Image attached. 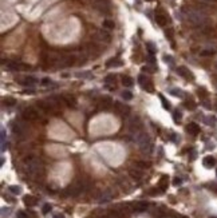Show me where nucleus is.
<instances>
[{"mask_svg":"<svg viewBox=\"0 0 217 218\" xmlns=\"http://www.w3.org/2000/svg\"><path fill=\"white\" fill-rule=\"evenodd\" d=\"M181 12L188 23H190L192 25H194V27H198V28L208 27L209 17H208V15L205 12H202V11L197 10V8H192V7H182Z\"/></svg>","mask_w":217,"mask_h":218,"instance_id":"f257e3e1","label":"nucleus"},{"mask_svg":"<svg viewBox=\"0 0 217 218\" xmlns=\"http://www.w3.org/2000/svg\"><path fill=\"white\" fill-rule=\"evenodd\" d=\"M134 141L139 146V149L143 154H152L153 151V142L150 139V136L148 132L145 131H139L134 135Z\"/></svg>","mask_w":217,"mask_h":218,"instance_id":"f03ea898","label":"nucleus"},{"mask_svg":"<svg viewBox=\"0 0 217 218\" xmlns=\"http://www.w3.org/2000/svg\"><path fill=\"white\" fill-rule=\"evenodd\" d=\"M24 166H25V170H27L31 175L39 174V173L43 170V166H42V162H40V159L32 157V155H31V157H28L27 159L24 161Z\"/></svg>","mask_w":217,"mask_h":218,"instance_id":"7ed1b4c3","label":"nucleus"},{"mask_svg":"<svg viewBox=\"0 0 217 218\" xmlns=\"http://www.w3.org/2000/svg\"><path fill=\"white\" fill-rule=\"evenodd\" d=\"M93 6L98 12L103 15H109L111 12V3H110V0H94Z\"/></svg>","mask_w":217,"mask_h":218,"instance_id":"20e7f679","label":"nucleus"},{"mask_svg":"<svg viewBox=\"0 0 217 218\" xmlns=\"http://www.w3.org/2000/svg\"><path fill=\"white\" fill-rule=\"evenodd\" d=\"M129 130H130L131 134H137V132L142 131V122L139 120L138 117H131L130 120H129Z\"/></svg>","mask_w":217,"mask_h":218,"instance_id":"39448f33","label":"nucleus"},{"mask_svg":"<svg viewBox=\"0 0 217 218\" xmlns=\"http://www.w3.org/2000/svg\"><path fill=\"white\" fill-rule=\"evenodd\" d=\"M80 193H83L80 182H75V183L70 185L67 189L64 190V195H67V197H78Z\"/></svg>","mask_w":217,"mask_h":218,"instance_id":"423d86ee","label":"nucleus"},{"mask_svg":"<svg viewBox=\"0 0 217 218\" xmlns=\"http://www.w3.org/2000/svg\"><path fill=\"white\" fill-rule=\"evenodd\" d=\"M21 117L24 118L25 120H38L39 119V113L36 111L35 109H32V107H27V109L23 110V113H21Z\"/></svg>","mask_w":217,"mask_h":218,"instance_id":"0eeeda50","label":"nucleus"},{"mask_svg":"<svg viewBox=\"0 0 217 218\" xmlns=\"http://www.w3.org/2000/svg\"><path fill=\"white\" fill-rule=\"evenodd\" d=\"M36 107L43 113H55V105L52 102H45V101H38L36 102Z\"/></svg>","mask_w":217,"mask_h":218,"instance_id":"6e6552de","label":"nucleus"},{"mask_svg":"<svg viewBox=\"0 0 217 218\" xmlns=\"http://www.w3.org/2000/svg\"><path fill=\"white\" fill-rule=\"evenodd\" d=\"M11 130H12V132L16 136H23L24 132H25L24 126L20 123V122H17V120H12V122H11Z\"/></svg>","mask_w":217,"mask_h":218,"instance_id":"1a4fd4ad","label":"nucleus"},{"mask_svg":"<svg viewBox=\"0 0 217 218\" xmlns=\"http://www.w3.org/2000/svg\"><path fill=\"white\" fill-rule=\"evenodd\" d=\"M138 83H139V86H141L143 90H146L148 92H153V84L145 75H142L141 74V75L138 76Z\"/></svg>","mask_w":217,"mask_h":218,"instance_id":"9d476101","label":"nucleus"},{"mask_svg":"<svg viewBox=\"0 0 217 218\" xmlns=\"http://www.w3.org/2000/svg\"><path fill=\"white\" fill-rule=\"evenodd\" d=\"M114 198V193L110 189L107 190H103V191H101L98 195H97V199H98V202H101V204H103V202H109V201H111V199Z\"/></svg>","mask_w":217,"mask_h":218,"instance_id":"9b49d317","label":"nucleus"},{"mask_svg":"<svg viewBox=\"0 0 217 218\" xmlns=\"http://www.w3.org/2000/svg\"><path fill=\"white\" fill-rule=\"evenodd\" d=\"M16 82L19 84H23V86H28V87H32L35 86L38 79L34 76H21V78H16Z\"/></svg>","mask_w":217,"mask_h":218,"instance_id":"f8f14e48","label":"nucleus"},{"mask_svg":"<svg viewBox=\"0 0 217 218\" xmlns=\"http://www.w3.org/2000/svg\"><path fill=\"white\" fill-rule=\"evenodd\" d=\"M114 110H115L119 115H127L129 111H130L129 106L123 105V103H121V102H114Z\"/></svg>","mask_w":217,"mask_h":218,"instance_id":"ddd939ff","label":"nucleus"},{"mask_svg":"<svg viewBox=\"0 0 217 218\" xmlns=\"http://www.w3.org/2000/svg\"><path fill=\"white\" fill-rule=\"evenodd\" d=\"M97 39L99 40V42L110 43V42H111V35L109 34L107 29H101V31L97 32Z\"/></svg>","mask_w":217,"mask_h":218,"instance_id":"4468645a","label":"nucleus"},{"mask_svg":"<svg viewBox=\"0 0 217 218\" xmlns=\"http://www.w3.org/2000/svg\"><path fill=\"white\" fill-rule=\"evenodd\" d=\"M99 106H101L102 110H109L111 106H114V103H113V101H111V98L103 97V98L99 99Z\"/></svg>","mask_w":217,"mask_h":218,"instance_id":"2eb2a0df","label":"nucleus"},{"mask_svg":"<svg viewBox=\"0 0 217 218\" xmlns=\"http://www.w3.org/2000/svg\"><path fill=\"white\" fill-rule=\"evenodd\" d=\"M148 202H135V204H133V206H131V210L135 213H142V212H145L146 209H148Z\"/></svg>","mask_w":217,"mask_h":218,"instance_id":"dca6fc26","label":"nucleus"},{"mask_svg":"<svg viewBox=\"0 0 217 218\" xmlns=\"http://www.w3.org/2000/svg\"><path fill=\"white\" fill-rule=\"evenodd\" d=\"M156 21L158 25L165 27V25L168 24V16L164 12H156Z\"/></svg>","mask_w":217,"mask_h":218,"instance_id":"f3484780","label":"nucleus"},{"mask_svg":"<svg viewBox=\"0 0 217 218\" xmlns=\"http://www.w3.org/2000/svg\"><path fill=\"white\" fill-rule=\"evenodd\" d=\"M23 202H24L25 206L32 208V206L38 205V198L34 197V195H24V197H23Z\"/></svg>","mask_w":217,"mask_h":218,"instance_id":"a211bd4d","label":"nucleus"},{"mask_svg":"<svg viewBox=\"0 0 217 218\" xmlns=\"http://www.w3.org/2000/svg\"><path fill=\"white\" fill-rule=\"evenodd\" d=\"M177 74L178 75H181L182 78H185V79H193V74L189 71L186 67H184V66H181V67L177 68Z\"/></svg>","mask_w":217,"mask_h":218,"instance_id":"6ab92c4d","label":"nucleus"},{"mask_svg":"<svg viewBox=\"0 0 217 218\" xmlns=\"http://www.w3.org/2000/svg\"><path fill=\"white\" fill-rule=\"evenodd\" d=\"M129 174H130V177L133 179L135 181H139V179H142V177H143V173H142V170L141 169H138V167H133V169H130V171H129Z\"/></svg>","mask_w":217,"mask_h":218,"instance_id":"aec40b11","label":"nucleus"},{"mask_svg":"<svg viewBox=\"0 0 217 218\" xmlns=\"http://www.w3.org/2000/svg\"><path fill=\"white\" fill-rule=\"evenodd\" d=\"M202 165H204L207 169L215 167V166H216V159H215V157H211V155L205 157L204 159H202Z\"/></svg>","mask_w":217,"mask_h":218,"instance_id":"412c9836","label":"nucleus"},{"mask_svg":"<svg viewBox=\"0 0 217 218\" xmlns=\"http://www.w3.org/2000/svg\"><path fill=\"white\" fill-rule=\"evenodd\" d=\"M186 131L190 135H197V134H200V126L197 123H189L186 126Z\"/></svg>","mask_w":217,"mask_h":218,"instance_id":"4be33fe9","label":"nucleus"},{"mask_svg":"<svg viewBox=\"0 0 217 218\" xmlns=\"http://www.w3.org/2000/svg\"><path fill=\"white\" fill-rule=\"evenodd\" d=\"M62 99H63V101L67 103V106H70V107H75L76 106V98L74 97V95H70V94L63 95Z\"/></svg>","mask_w":217,"mask_h":218,"instance_id":"5701e85b","label":"nucleus"},{"mask_svg":"<svg viewBox=\"0 0 217 218\" xmlns=\"http://www.w3.org/2000/svg\"><path fill=\"white\" fill-rule=\"evenodd\" d=\"M107 67H122L123 66V62L121 59H110V60L106 63Z\"/></svg>","mask_w":217,"mask_h":218,"instance_id":"b1692460","label":"nucleus"},{"mask_svg":"<svg viewBox=\"0 0 217 218\" xmlns=\"http://www.w3.org/2000/svg\"><path fill=\"white\" fill-rule=\"evenodd\" d=\"M122 84H123L125 87H133L134 86L133 78H130V76H127V75H123L122 76Z\"/></svg>","mask_w":217,"mask_h":218,"instance_id":"393cba45","label":"nucleus"},{"mask_svg":"<svg viewBox=\"0 0 217 218\" xmlns=\"http://www.w3.org/2000/svg\"><path fill=\"white\" fill-rule=\"evenodd\" d=\"M105 83L106 86H115V75H113V74H110V75H107L105 78Z\"/></svg>","mask_w":217,"mask_h":218,"instance_id":"a878e982","label":"nucleus"},{"mask_svg":"<svg viewBox=\"0 0 217 218\" xmlns=\"http://www.w3.org/2000/svg\"><path fill=\"white\" fill-rule=\"evenodd\" d=\"M114 27H115V24H114V21L113 20H110V19H106L103 20V28L105 29H114Z\"/></svg>","mask_w":217,"mask_h":218,"instance_id":"bb28decb","label":"nucleus"},{"mask_svg":"<svg viewBox=\"0 0 217 218\" xmlns=\"http://www.w3.org/2000/svg\"><path fill=\"white\" fill-rule=\"evenodd\" d=\"M160 189L162 190V191H165L168 189V177L166 175H164L162 178H161V181H160Z\"/></svg>","mask_w":217,"mask_h":218,"instance_id":"cd10ccee","label":"nucleus"},{"mask_svg":"<svg viewBox=\"0 0 217 218\" xmlns=\"http://www.w3.org/2000/svg\"><path fill=\"white\" fill-rule=\"evenodd\" d=\"M8 190H10V193H12V194H15V195L21 193V187H20V186H16V185H12V186H10Z\"/></svg>","mask_w":217,"mask_h":218,"instance_id":"c85d7f7f","label":"nucleus"},{"mask_svg":"<svg viewBox=\"0 0 217 218\" xmlns=\"http://www.w3.org/2000/svg\"><path fill=\"white\" fill-rule=\"evenodd\" d=\"M170 94L173 97H177V98H184V91L178 90V88H172L170 90Z\"/></svg>","mask_w":217,"mask_h":218,"instance_id":"c756f323","label":"nucleus"},{"mask_svg":"<svg viewBox=\"0 0 217 218\" xmlns=\"http://www.w3.org/2000/svg\"><path fill=\"white\" fill-rule=\"evenodd\" d=\"M149 166L150 165L148 163V162H143V161H137V162H135V167H138V169H141V170L148 169Z\"/></svg>","mask_w":217,"mask_h":218,"instance_id":"7c9ffc66","label":"nucleus"},{"mask_svg":"<svg viewBox=\"0 0 217 218\" xmlns=\"http://www.w3.org/2000/svg\"><path fill=\"white\" fill-rule=\"evenodd\" d=\"M122 98L125 99V101H131L133 99V92H130L129 90H125V91H122Z\"/></svg>","mask_w":217,"mask_h":218,"instance_id":"2f4dec72","label":"nucleus"},{"mask_svg":"<svg viewBox=\"0 0 217 218\" xmlns=\"http://www.w3.org/2000/svg\"><path fill=\"white\" fill-rule=\"evenodd\" d=\"M215 52H216L215 48H207V50H202L200 52V55L201 56H211V55H213Z\"/></svg>","mask_w":217,"mask_h":218,"instance_id":"473e14b6","label":"nucleus"},{"mask_svg":"<svg viewBox=\"0 0 217 218\" xmlns=\"http://www.w3.org/2000/svg\"><path fill=\"white\" fill-rule=\"evenodd\" d=\"M3 103H4V106L12 107V106L16 103V101H15L14 98H4V99H3Z\"/></svg>","mask_w":217,"mask_h":218,"instance_id":"72a5a7b5","label":"nucleus"},{"mask_svg":"<svg viewBox=\"0 0 217 218\" xmlns=\"http://www.w3.org/2000/svg\"><path fill=\"white\" fill-rule=\"evenodd\" d=\"M173 119H174V122H176V123H178V122L182 119V114H181V111H178V110H176V111L173 113Z\"/></svg>","mask_w":217,"mask_h":218,"instance_id":"f704fd0d","label":"nucleus"},{"mask_svg":"<svg viewBox=\"0 0 217 218\" xmlns=\"http://www.w3.org/2000/svg\"><path fill=\"white\" fill-rule=\"evenodd\" d=\"M184 106H185L188 110H194V109H196V103H194L193 101H188V102H185V103H184Z\"/></svg>","mask_w":217,"mask_h":218,"instance_id":"c9c22d12","label":"nucleus"},{"mask_svg":"<svg viewBox=\"0 0 217 218\" xmlns=\"http://www.w3.org/2000/svg\"><path fill=\"white\" fill-rule=\"evenodd\" d=\"M42 84L43 86H46V87H50V86H55V84L52 83V80L48 79V78H45V79H42Z\"/></svg>","mask_w":217,"mask_h":218,"instance_id":"e433bc0d","label":"nucleus"},{"mask_svg":"<svg viewBox=\"0 0 217 218\" xmlns=\"http://www.w3.org/2000/svg\"><path fill=\"white\" fill-rule=\"evenodd\" d=\"M161 101H162V106H164V109L165 110H170V103H169L168 101H166V99H165L164 97H162V95H161Z\"/></svg>","mask_w":217,"mask_h":218,"instance_id":"4c0bfd02","label":"nucleus"},{"mask_svg":"<svg viewBox=\"0 0 217 218\" xmlns=\"http://www.w3.org/2000/svg\"><path fill=\"white\" fill-rule=\"evenodd\" d=\"M146 47L149 48V52H150V55H153V54L157 51V48L154 47V44H153V43H150V42H149V43H146Z\"/></svg>","mask_w":217,"mask_h":218,"instance_id":"58836bf2","label":"nucleus"},{"mask_svg":"<svg viewBox=\"0 0 217 218\" xmlns=\"http://www.w3.org/2000/svg\"><path fill=\"white\" fill-rule=\"evenodd\" d=\"M164 60L166 62V63H169L170 66H174V60H173V58L170 56V55H165V56H164Z\"/></svg>","mask_w":217,"mask_h":218,"instance_id":"ea45409f","label":"nucleus"},{"mask_svg":"<svg viewBox=\"0 0 217 218\" xmlns=\"http://www.w3.org/2000/svg\"><path fill=\"white\" fill-rule=\"evenodd\" d=\"M51 209H52V208H51V205L50 204H46L45 206H43V209H42V213L43 214H48L51 212Z\"/></svg>","mask_w":217,"mask_h":218,"instance_id":"a19ab883","label":"nucleus"},{"mask_svg":"<svg viewBox=\"0 0 217 218\" xmlns=\"http://www.w3.org/2000/svg\"><path fill=\"white\" fill-rule=\"evenodd\" d=\"M76 76L78 78H93L91 72H78L76 74Z\"/></svg>","mask_w":217,"mask_h":218,"instance_id":"79ce46f5","label":"nucleus"},{"mask_svg":"<svg viewBox=\"0 0 217 218\" xmlns=\"http://www.w3.org/2000/svg\"><path fill=\"white\" fill-rule=\"evenodd\" d=\"M10 213H11V209H6V208H3V209H2V217H3V218H4L6 216L8 217V216H10Z\"/></svg>","mask_w":217,"mask_h":218,"instance_id":"37998d69","label":"nucleus"},{"mask_svg":"<svg viewBox=\"0 0 217 218\" xmlns=\"http://www.w3.org/2000/svg\"><path fill=\"white\" fill-rule=\"evenodd\" d=\"M16 218H28V216H27V214H25L24 212H17Z\"/></svg>","mask_w":217,"mask_h":218,"instance_id":"c03bdc74","label":"nucleus"},{"mask_svg":"<svg viewBox=\"0 0 217 218\" xmlns=\"http://www.w3.org/2000/svg\"><path fill=\"white\" fill-rule=\"evenodd\" d=\"M181 182H182V181L180 179V178H174V181H173V185H174V186H178V185H181Z\"/></svg>","mask_w":217,"mask_h":218,"instance_id":"a18cd8bd","label":"nucleus"},{"mask_svg":"<svg viewBox=\"0 0 217 218\" xmlns=\"http://www.w3.org/2000/svg\"><path fill=\"white\" fill-rule=\"evenodd\" d=\"M3 198H4L6 201H8V202H14V198H12V197H10V195H7V194L3 195Z\"/></svg>","mask_w":217,"mask_h":218,"instance_id":"49530a36","label":"nucleus"},{"mask_svg":"<svg viewBox=\"0 0 217 218\" xmlns=\"http://www.w3.org/2000/svg\"><path fill=\"white\" fill-rule=\"evenodd\" d=\"M23 92H24V94H30V95H32V94H35V91H34V90H32V88H27V90H24Z\"/></svg>","mask_w":217,"mask_h":218,"instance_id":"de8ad7c7","label":"nucleus"},{"mask_svg":"<svg viewBox=\"0 0 217 218\" xmlns=\"http://www.w3.org/2000/svg\"><path fill=\"white\" fill-rule=\"evenodd\" d=\"M198 95H201V97H207V92H205V90H198Z\"/></svg>","mask_w":217,"mask_h":218,"instance_id":"09e8293b","label":"nucleus"},{"mask_svg":"<svg viewBox=\"0 0 217 218\" xmlns=\"http://www.w3.org/2000/svg\"><path fill=\"white\" fill-rule=\"evenodd\" d=\"M202 105H204V107H207V109H212V106L209 105L208 101H204V102H202Z\"/></svg>","mask_w":217,"mask_h":218,"instance_id":"8fccbe9b","label":"nucleus"},{"mask_svg":"<svg viewBox=\"0 0 217 218\" xmlns=\"http://www.w3.org/2000/svg\"><path fill=\"white\" fill-rule=\"evenodd\" d=\"M209 187H211L212 190H215V191H217V185L216 183H211L209 185Z\"/></svg>","mask_w":217,"mask_h":218,"instance_id":"3c124183","label":"nucleus"},{"mask_svg":"<svg viewBox=\"0 0 217 218\" xmlns=\"http://www.w3.org/2000/svg\"><path fill=\"white\" fill-rule=\"evenodd\" d=\"M27 216L30 217V218H36V217H35V213H32V212H28V213H27Z\"/></svg>","mask_w":217,"mask_h":218,"instance_id":"603ef678","label":"nucleus"},{"mask_svg":"<svg viewBox=\"0 0 217 218\" xmlns=\"http://www.w3.org/2000/svg\"><path fill=\"white\" fill-rule=\"evenodd\" d=\"M54 218H64V216H63V214H55Z\"/></svg>","mask_w":217,"mask_h":218,"instance_id":"864d4df0","label":"nucleus"},{"mask_svg":"<svg viewBox=\"0 0 217 218\" xmlns=\"http://www.w3.org/2000/svg\"><path fill=\"white\" fill-rule=\"evenodd\" d=\"M204 2H207V3H217V0H204Z\"/></svg>","mask_w":217,"mask_h":218,"instance_id":"5fc2aeb1","label":"nucleus"},{"mask_svg":"<svg viewBox=\"0 0 217 218\" xmlns=\"http://www.w3.org/2000/svg\"><path fill=\"white\" fill-rule=\"evenodd\" d=\"M146 2H154V0H146Z\"/></svg>","mask_w":217,"mask_h":218,"instance_id":"6e6d98bb","label":"nucleus"},{"mask_svg":"<svg viewBox=\"0 0 217 218\" xmlns=\"http://www.w3.org/2000/svg\"><path fill=\"white\" fill-rule=\"evenodd\" d=\"M211 218H217V217H211Z\"/></svg>","mask_w":217,"mask_h":218,"instance_id":"4d7b16f0","label":"nucleus"},{"mask_svg":"<svg viewBox=\"0 0 217 218\" xmlns=\"http://www.w3.org/2000/svg\"><path fill=\"white\" fill-rule=\"evenodd\" d=\"M91 2H94V0H91Z\"/></svg>","mask_w":217,"mask_h":218,"instance_id":"13d9d810","label":"nucleus"}]
</instances>
